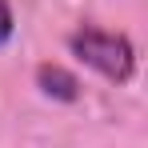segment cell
Listing matches in <instances>:
<instances>
[{"label":"cell","instance_id":"6da1fadb","mask_svg":"<svg viewBox=\"0 0 148 148\" xmlns=\"http://www.w3.org/2000/svg\"><path fill=\"white\" fill-rule=\"evenodd\" d=\"M64 48L76 64H84L88 72H96L100 80H108L116 88L136 80L140 56H136L132 36H124V32H112V28H100V24H76L64 36Z\"/></svg>","mask_w":148,"mask_h":148},{"label":"cell","instance_id":"7a4b0ae2","mask_svg":"<svg viewBox=\"0 0 148 148\" xmlns=\"http://www.w3.org/2000/svg\"><path fill=\"white\" fill-rule=\"evenodd\" d=\"M32 84H36V92L52 104H76L80 100V76L68 72L64 64H56V60H40L36 64V72H32Z\"/></svg>","mask_w":148,"mask_h":148},{"label":"cell","instance_id":"3957f363","mask_svg":"<svg viewBox=\"0 0 148 148\" xmlns=\"http://www.w3.org/2000/svg\"><path fill=\"white\" fill-rule=\"evenodd\" d=\"M16 36V12H12V0H0V52L12 44Z\"/></svg>","mask_w":148,"mask_h":148}]
</instances>
